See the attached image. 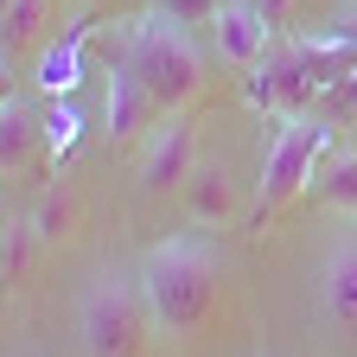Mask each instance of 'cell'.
I'll use <instances>...</instances> for the list:
<instances>
[{
    "label": "cell",
    "instance_id": "5bb4252c",
    "mask_svg": "<svg viewBox=\"0 0 357 357\" xmlns=\"http://www.w3.org/2000/svg\"><path fill=\"white\" fill-rule=\"evenodd\" d=\"M58 0H7V64L26 58L32 45L45 38V20H52Z\"/></svg>",
    "mask_w": 357,
    "mask_h": 357
},
{
    "label": "cell",
    "instance_id": "6da1fadb",
    "mask_svg": "<svg viewBox=\"0 0 357 357\" xmlns=\"http://www.w3.org/2000/svg\"><path fill=\"white\" fill-rule=\"evenodd\" d=\"M141 300H147V319L153 332L166 338H192L204 319H211V306H217V287H223V255L211 236L198 230H178L166 243H153L141 255Z\"/></svg>",
    "mask_w": 357,
    "mask_h": 357
},
{
    "label": "cell",
    "instance_id": "2e32d148",
    "mask_svg": "<svg viewBox=\"0 0 357 357\" xmlns=\"http://www.w3.org/2000/svg\"><path fill=\"white\" fill-rule=\"evenodd\" d=\"M77 134H83V115L70 102H52V109H45V153H52V160H70L77 153Z\"/></svg>",
    "mask_w": 357,
    "mask_h": 357
},
{
    "label": "cell",
    "instance_id": "4fadbf2b",
    "mask_svg": "<svg viewBox=\"0 0 357 357\" xmlns=\"http://www.w3.org/2000/svg\"><path fill=\"white\" fill-rule=\"evenodd\" d=\"M77 83H83V26H70L64 38H52L45 58H38V89H45V96H70Z\"/></svg>",
    "mask_w": 357,
    "mask_h": 357
},
{
    "label": "cell",
    "instance_id": "277c9868",
    "mask_svg": "<svg viewBox=\"0 0 357 357\" xmlns=\"http://www.w3.org/2000/svg\"><path fill=\"white\" fill-rule=\"evenodd\" d=\"M147 326L153 319H147V300H141V275H128V268H96V281L83 287V306H77L83 351L89 357H134Z\"/></svg>",
    "mask_w": 357,
    "mask_h": 357
},
{
    "label": "cell",
    "instance_id": "8fae6325",
    "mask_svg": "<svg viewBox=\"0 0 357 357\" xmlns=\"http://www.w3.org/2000/svg\"><path fill=\"white\" fill-rule=\"evenodd\" d=\"M153 121H166V115L153 109L147 83L134 77L128 64H115V77H109V141H134V134L153 128Z\"/></svg>",
    "mask_w": 357,
    "mask_h": 357
},
{
    "label": "cell",
    "instance_id": "9a60e30c",
    "mask_svg": "<svg viewBox=\"0 0 357 357\" xmlns=\"http://www.w3.org/2000/svg\"><path fill=\"white\" fill-rule=\"evenodd\" d=\"M45 236L32 230V217H7V236H0V281L7 287H20L26 281V268H32V249H38Z\"/></svg>",
    "mask_w": 357,
    "mask_h": 357
},
{
    "label": "cell",
    "instance_id": "3957f363",
    "mask_svg": "<svg viewBox=\"0 0 357 357\" xmlns=\"http://www.w3.org/2000/svg\"><path fill=\"white\" fill-rule=\"evenodd\" d=\"M121 64L147 83V96H153L160 115H178V109L198 96V83H204V58L192 52L185 26H172V20H160V13H147L141 26H134Z\"/></svg>",
    "mask_w": 357,
    "mask_h": 357
},
{
    "label": "cell",
    "instance_id": "7c38bea8",
    "mask_svg": "<svg viewBox=\"0 0 357 357\" xmlns=\"http://www.w3.org/2000/svg\"><path fill=\"white\" fill-rule=\"evenodd\" d=\"M306 198L326 204V211H351V217H357V147H332V153L319 160V172H312Z\"/></svg>",
    "mask_w": 357,
    "mask_h": 357
},
{
    "label": "cell",
    "instance_id": "d6986e66",
    "mask_svg": "<svg viewBox=\"0 0 357 357\" xmlns=\"http://www.w3.org/2000/svg\"><path fill=\"white\" fill-rule=\"evenodd\" d=\"M255 7L268 13V26H275V32H281V26L294 20V0H255Z\"/></svg>",
    "mask_w": 357,
    "mask_h": 357
},
{
    "label": "cell",
    "instance_id": "44dd1931",
    "mask_svg": "<svg viewBox=\"0 0 357 357\" xmlns=\"http://www.w3.org/2000/svg\"><path fill=\"white\" fill-rule=\"evenodd\" d=\"M338 102H344V115H351V121H357V70H351V77H344V83H338Z\"/></svg>",
    "mask_w": 357,
    "mask_h": 357
},
{
    "label": "cell",
    "instance_id": "ffe728a7",
    "mask_svg": "<svg viewBox=\"0 0 357 357\" xmlns=\"http://www.w3.org/2000/svg\"><path fill=\"white\" fill-rule=\"evenodd\" d=\"M332 32H338V38H344V45H357V7H344V13H338V20H332Z\"/></svg>",
    "mask_w": 357,
    "mask_h": 357
},
{
    "label": "cell",
    "instance_id": "7a4b0ae2",
    "mask_svg": "<svg viewBox=\"0 0 357 357\" xmlns=\"http://www.w3.org/2000/svg\"><path fill=\"white\" fill-rule=\"evenodd\" d=\"M357 70V45H344L338 32H319V38H275L261 52V64H249L243 89L261 115H312V102L338 89L344 77Z\"/></svg>",
    "mask_w": 357,
    "mask_h": 357
},
{
    "label": "cell",
    "instance_id": "ba28073f",
    "mask_svg": "<svg viewBox=\"0 0 357 357\" xmlns=\"http://www.w3.org/2000/svg\"><path fill=\"white\" fill-rule=\"evenodd\" d=\"M185 211H192V223H204V230H230V223L249 217L230 160H198L192 166V178H185Z\"/></svg>",
    "mask_w": 357,
    "mask_h": 357
},
{
    "label": "cell",
    "instance_id": "52a82bcc",
    "mask_svg": "<svg viewBox=\"0 0 357 357\" xmlns=\"http://www.w3.org/2000/svg\"><path fill=\"white\" fill-rule=\"evenodd\" d=\"M319 312L332 332L357 338V223L332 236V249L319 261Z\"/></svg>",
    "mask_w": 357,
    "mask_h": 357
},
{
    "label": "cell",
    "instance_id": "ac0fdd59",
    "mask_svg": "<svg viewBox=\"0 0 357 357\" xmlns=\"http://www.w3.org/2000/svg\"><path fill=\"white\" fill-rule=\"evenodd\" d=\"M64 223H70V198H64V192H45V204L32 211V230H38L45 243H52V236L64 230Z\"/></svg>",
    "mask_w": 357,
    "mask_h": 357
},
{
    "label": "cell",
    "instance_id": "5b68a950",
    "mask_svg": "<svg viewBox=\"0 0 357 357\" xmlns=\"http://www.w3.org/2000/svg\"><path fill=\"white\" fill-rule=\"evenodd\" d=\"M326 153H332V128L326 121H312V115L281 121L275 147H268V160H261V178H255V211H249V223H268L275 211H287L294 198H306V185H312V172H319Z\"/></svg>",
    "mask_w": 357,
    "mask_h": 357
},
{
    "label": "cell",
    "instance_id": "8992f818",
    "mask_svg": "<svg viewBox=\"0 0 357 357\" xmlns=\"http://www.w3.org/2000/svg\"><path fill=\"white\" fill-rule=\"evenodd\" d=\"M192 166H198V128H192V115H185V109H178V115L153 121L147 147H141V166H134V178H141V198L185 192Z\"/></svg>",
    "mask_w": 357,
    "mask_h": 357
},
{
    "label": "cell",
    "instance_id": "9c48e42d",
    "mask_svg": "<svg viewBox=\"0 0 357 357\" xmlns=\"http://www.w3.org/2000/svg\"><path fill=\"white\" fill-rule=\"evenodd\" d=\"M211 38H217V58L230 64H261V52L275 45V26H268V13L255 7V0H223L217 20H211Z\"/></svg>",
    "mask_w": 357,
    "mask_h": 357
},
{
    "label": "cell",
    "instance_id": "30bf717a",
    "mask_svg": "<svg viewBox=\"0 0 357 357\" xmlns=\"http://www.w3.org/2000/svg\"><path fill=\"white\" fill-rule=\"evenodd\" d=\"M38 141H45V115L26 96H7L0 102V166H7V178L38 166Z\"/></svg>",
    "mask_w": 357,
    "mask_h": 357
},
{
    "label": "cell",
    "instance_id": "e0dca14e",
    "mask_svg": "<svg viewBox=\"0 0 357 357\" xmlns=\"http://www.w3.org/2000/svg\"><path fill=\"white\" fill-rule=\"evenodd\" d=\"M217 7H223V0H153V13L172 20V26H211Z\"/></svg>",
    "mask_w": 357,
    "mask_h": 357
}]
</instances>
